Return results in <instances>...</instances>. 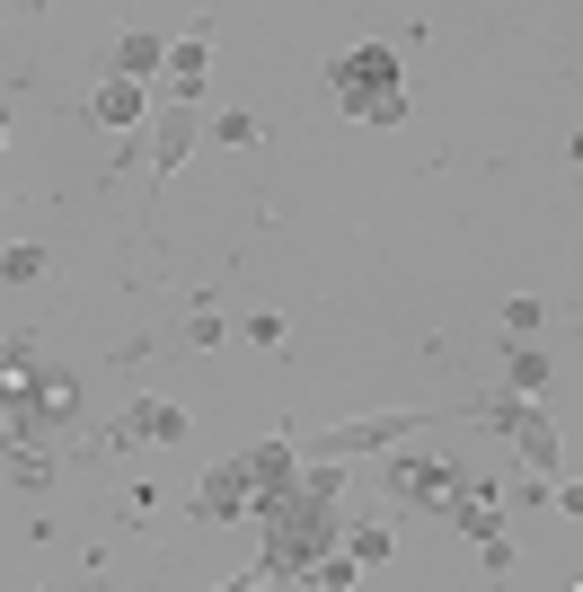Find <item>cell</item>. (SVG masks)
<instances>
[{
  "instance_id": "cell-2",
  "label": "cell",
  "mask_w": 583,
  "mask_h": 592,
  "mask_svg": "<svg viewBox=\"0 0 583 592\" xmlns=\"http://www.w3.org/2000/svg\"><path fill=\"white\" fill-rule=\"evenodd\" d=\"M134 106H142V98H134V89H124V80H115V89L98 98V115H106V124H124V115H134Z\"/></svg>"
},
{
  "instance_id": "cell-1",
  "label": "cell",
  "mask_w": 583,
  "mask_h": 592,
  "mask_svg": "<svg viewBox=\"0 0 583 592\" xmlns=\"http://www.w3.org/2000/svg\"><path fill=\"white\" fill-rule=\"evenodd\" d=\"M337 89H345V106L371 115V124H398V115H407V98H398V80H389V53H380V45L337 62Z\"/></svg>"
}]
</instances>
